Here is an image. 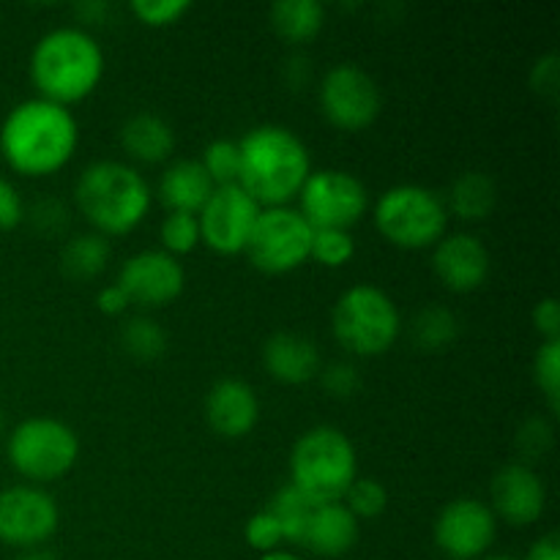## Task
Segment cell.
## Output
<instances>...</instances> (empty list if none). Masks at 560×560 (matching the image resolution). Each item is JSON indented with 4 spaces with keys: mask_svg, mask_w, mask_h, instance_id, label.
<instances>
[{
    "mask_svg": "<svg viewBox=\"0 0 560 560\" xmlns=\"http://www.w3.org/2000/svg\"><path fill=\"white\" fill-rule=\"evenodd\" d=\"M104 74L102 44L77 25L44 33L31 52V77L44 98L69 104L88 96Z\"/></svg>",
    "mask_w": 560,
    "mask_h": 560,
    "instance_id": "cell-3",
    "label": "cell"
},
{
    "mask_svg": "<svg viewBox=\"0 0 560 560\" xmlns=\"http://www.w3.org/2000/svg\"><path fill=\"white\" fill-rule=\"evenodd\" d=\"M31 219H33V228H38L42 233H60V230L66 228V222H69V213H66L63 202L60 200H55V197H44V200H38L36 206H33Z\"/></svg>",
    "mask_w": 560,
    "mask_h": 560,
    "instance_id": "cell-39",
    "label": "cell"
},
{
    "mask_svg": "<svg viewBox=\"0 0 560 560\" xmlns=\"http://www.w3.org/2000/svg\"><path fill=\"white\" fill-rule=\"evenodd\" d=\"M202 241L200 235V219L197 213L186 211H170L167 219L162 222V244L164 252L170 255H184L191 252Z\"/></svg>",
    "mask_w": 560,
    "mask_h": 560,
    "instance_id": "cell-30",
    "label": "cell"
},
{
    "mask_svg": "<svg viewBox=\"0 0 560 560\" xmlns=\"http://www.w3.org/2000/svg\"><path fill=\"white\" fill-rule=\"evenodd\" d=\"M206 419L222 438H244L260 419V399L241 377H224L206 394Z\"/></svg>",
    "mask_w": 560,
    "mask_h": 560,
    "instance_id": "cell-18",
    "label": "cell"
},
{
    "mask_svg": "<svg viewBox=\"0 0 560 560\" xmlns=\"http://www.w3.org/2000/svg\"><path fill=\"white\" fill-rule=\"evenodd\" d=\"M534 326L536 331L545 334V342L547 339H560V306L556 295H547L541 299L539 304L534 306Z\"/></svg>",
    "mask_w": 560,
    "mask_h": 560,
    "instance_id": "cell-41",
    "label": "cell"
},
{
    "mask_svg": "<svg viewBox=\"0 0 560 560\" xmlns=\"http://www.w3.org/2000/svg\"><path fill=\"white\" fill-rule=\"evenodd\" d=\"M262 364L277 381L306 383L320 372V350L304 334L277 331L262 345Z\"/></svg>",
    "mask_w": 560,
    "mask_h": 560,
    "instance_id": "cell-20",
    "label": "cell"
},
{
    "mask_svg": "<svg viewBox=\"0 0 560 560\" xmlns=\"http://www.w3.org/2000/svg\"><path fill=\"white\" fill-rule=\"evenodd\" d=\"M312 230H350L366 211V186L348 170H315L299 191Z\"/></svg>",
    "mask_w": 560,
    "mask_h": 560,
    "instance_id": "cell-10",
    "label": "cell"
},
{
    "mask_svg": "<svg viewBox=\"0 0 560 560\" xmlns=\"http://www.w3.org/2000/svg\"><path fill=\"white\" fill-rule=\"evenodd\" d=\"M244 536H246V545H249L252 550L262 552V556H266V552L279 550V545H282V541H284L282 525L277 523V517H273V514L268 512V509H262V512L252 514L249 523H246Z\"/></svg>",
    "mask_w": 560,
    "mask_h": 560,
    "instance_id": "cell-34",
    "label": "cell"
},
{
    "mask_svg": "<svg viewBox=\"0 0 560 560\" xmlns=\"http://www.w3.org/2000/svg\"><path fill=\"white\" fill-rule=\"evenodd\" d=\"M534 375H536V383H539L541 394L547 397V402H550V410L552 413H558L560 402V339H547V342H541L539 353H536L534 359Z\"/></svg>",
    "mask_w": 560,
    "mask_h": 560,
    "instance_id": "cell-32",
    "label": "cell"
},
{
    "mask_svg": "<svg viewBox=\"0 0 560 560\" xmlns=\"http://www.w3.org/2000/svg\"><path fill=\"white\" fill-rule=\"evenodd\" d=\"M490 498L492 514L523 528L545 514L547 487L530 465L509 463L492 476Z\"/></svg>",
    "mask_w": 560,
    "mask_h": 560,
    "instance_id": "cell-16",
    "label": "cell"
},
{
    "mask_svg": "<svg viewBox=\"0 0 560 560\" xmlns=\"http://www.w3.org/2000/svg\"><path fill=\"white\" fill-rule=\"evenodd\" d=\"M359 541V520L348 512L342 501L315 503L306 523L301 547L323 558H337L350 552Z\"/></svg>",
    "mask_w": 560,
    "mask_h": 560,
    "instance_id": "cell-19",
    "label": "cell"
},
{
    "mask_svg": "<svg viewBox=\"0 0 560 560\" xmlns=\"http://www.w3.org/2000/svg\"><path fill=\"white\" fill-rule=\"evenodd\" d=\"M109 244L102 233H80L66 241L60 252V268L71 279H93L107 268Z\"/></svg>",
    "mask_w": 560,
    "mask_h": 560,
    "instance_id": "cell-25",
    "label": "cell"
},
{
    "mask_svg": "<svg viewBox=\"0 0 560 560\" xmlns=\"http://www.w3.org/2000/svg\"><path fill=\"white\" fill-rule=\"evenodd\" d=\"M5 452L22 476L33 481H52L74 468L80 457V438L63 421L33 416L14 427Z\"/></svg>",
    "mask_w": 560,
    "mask_h": 560,
    "instance_id": "cell-8",
    "label": "cell"
},
{
    "mask_svg": "<svg viewBox=\"0 0 560 560\" xmlns=\"http://www.w3.org/2000/svg\"><path fill=\"white\" fill-rule=\"evenodd\" d=\"M268 512L277 517V523L282 525L284 541H293V545H301V536H304L306 523H310V514L315 509V501L304 495V492L295 490L293 485L279 487L277 495L268 503Z\"/></svg>",
    "mask_w": 560,
    "mask_h": 560,
    "instance_id": "cell-27",
    "label": "cell"
},
{
    "mask_svg": "<svg viewBox=\"0 0 560 560\" xmlns=\"http://www.w3.org/2000/svg\"><path fill=\"white\" fill-rule=\"evenodd\" d=\"M120 142L129 151V156L140 162H162L173 153L175 131L162 115L142 109V113L129 115L120 126Z\"/></svg>",
    "mask_w": 560,
    "mask_h": 560,
    "instance_id": "cell-22",
    "label": "cell"
},
{
    "mask_svg": "<svg viewBox=\"0 0 560 560\" xmlns=\"http://www.w3.org/2000/svg\"><path fill=\"white\" fill-rule=\"evenodd\" d=\"M189 9V0H135L131 3L137 20L148 22V25H170Z\"/></svg>",
    "mask_w": 560,
    "mask_h": 560,
    "instance_id": "cell-36",
    "label": "cell"
},
{
    "mask_svg": "<svg viewBox=\"0 0 560 560\" xmlns=\"http://www.w3.org/2000/svg\"><path fill=\"white\" fill-rule=\"evenodd\" d=\"M525 560H560V536L547 534L539 541H534V547L528 550Z\"/></svg>",
    "mask_w": 560,
    "mask_h": 560,
    "instance_id": "cell-43",
    "label": "cell"
},
{
    "mask_svg": "<svg viewBox=\"0 0 560 560\" xmlns=\"http://www.w3.org/2000/svg\"><path fill=\"white\" fill-rule=\"evenodd\" d=\"M342 503L348 506V512L353 514L355 520L359 517L370 520L386 512L388 492L377 479H359V476H355L353 485H350L348 492H345Z\"/></svg>",
    "mask_w": 560,
    "mask_h": 560,
    "instance_id": "cell-31",
    "label": "cell"
},
{
    "mask_svg": "<svg viewBox=\"0 0 560 560\" xmlns=\"http://www.w3.org/2000/svg\"><path fill=\"white\" fill-rule=\"evenodd\" d=\"M495 534V514L476 498H457L446 503L435 520V545L452 560L485 558Z\"/></svg>",
    "mask_w": 560,
    "mask_h": 560,
    "instance_id": "cell-14",
    "label": "cell"
},
{
    "mask_svg": "<svg viewBox=\"0 0 560 560\" xmlns=\"http://www.w3.org/2000/svg\"><path fill=\"white\" fill-rule=\"evenodd\" d=\"M355 255V241L350 230H315L312 235V255L328 268H339Z\"/></svg>",
    "mask_w": 560,
    "mask_h": 560,
    "instance_id": "cell-33",
    "label": "cell"
},
{
    "mask_svg": "<svg viewBox=\"0 0 560 560\" xmlns=\"http://www.w3.org/2000/svg\"><path fill=\"white\" fill-rule=\"evenodd\" d=\"M16 560H58L52 556V552H47V550H38V547H31V550H25L22 552L20 558Z\"/></svg>",
    "mask_w": 560,
    "mask_h": 560,
    "instance_id": "cell-44",
    "label": "cell"
},
{
    "mask_svg": "<svg viewBox=\"0 0 560 560\" xmlns=\"http://www.w3.org/2000/svg\"><path fill=\"white\" fill-rule=\"evenodd\" d=\"M257 217H260V206L238 184L217 186L197 213L202 241L222 255H235V252L246 249Z\"/></svg>",
    "mask_w": 560,
    "mask_h": 560,
    "instance_id": "cell-12",
    "label": "cell"
},
{
    "mask_svg": "<svg viewBox=\"0 0 560 560\" xmlns=\"http://www.w3.org/2000/svg\"><path fill=\"white\" fill-rule=\"evenodd\" d=\"M432 268L457 293L476 290L490 273V252L470 233H446L432 249Z\"/></svg>",
    "mask_w": 560,
    "mask_h": 560,
    "instance_id": "cell-17",
    "label": "cell"
},
{
    "mask_svg": "<svg viewBox=\"0 0 560 560\" xmlns=\"http://www.w3.org/2000/svg\"><path fill=\"white\" fill-rule=\"evenodd\" d=\"M115 284L124 290L129 304L162 306L178 299L186 284V271L170 252L142 249L120 266Z\"/></svg>",
    "mask_w": 560,
    "mask_h": 560,
    "instance_id": "cell-15",
    "label": "cell"
},
{
    "mask_svg": "<svg viewBox=\"0 0 560 560\" xmlns=\"http://www.w3.org/2000/svg\"><path fill=\"white\" fill-rule=\"evenodd\" d=\"M381 88L355 63H339L320 82V107L339 129H364L381 113Z\"/></svg>",
    "mask_w": 560,
    "mask_h": 560,
    "instance_id": "cell-11",
    "label": "cell"
},
{
    "mask_svg": "<svg viewBox=\"0 0 560 560\" xmlns=\"http://www.w3.org/2000/svg\"><path fill=\"white\" fill-rule=\"evenodd\" d=\"M3 424H5V419H3V410H0V432H3Z\"/></svg>",
    "mask_w": 560,
    "mask_h": 560,
    "instance_id": "cell-47",
    "label": "cell"
},
{
    "mask_svg": "<svg viewBox=\"0 0 560 560\" xmlns=\"http://www.w3.org/2000/svg\"><path fill=\"white\" fill-rule=\"evenodd\" d=\"M260 560H301L299 556H293V552H284V550H273V552H266Z\"/></svg>",
    "mask_w": 560,
    "mask_h": 560,
    "instance_id": "cell-45",
    "label": "cell"
},
{
    "mask_svg": "<svg viewBox=\"0 0 560 560\" xmlns=\"http://www.w3.org/2000/svg\"><path fill=\"white\" fill-rule=\"evenodd\" d=\"M200 164L206 167V173L211 175L213 186L238 184V170H241L238 142H233V140L208 142L206 151H202Z\"/></svg>",
    "mask_w": 560,
    "mask_h": 560,
    "instance_id": "cell-29",
    "label": "cell"
},
{
    "mask_svg": "<svg viewBox=\"0 0 560 560\" xmlns=\"http://www.w3.org/2000/svg\"><path fill=\"white\" fill-rule=\"evenodd\" d=\"M552 424L541 416H530L520 424L517 430V452L523 454L525 459H536V457H545L547 448L552 446Z\"/></svg>",
    "mask_w": 560,
    "mask_h": 560,
    "instance_id": "cell-35",
    "label": "cell"
},
{
    "mask_svg": "<svg viewBox=\"0 0 560 560\" xmlns=\"http://www.w3.org/2000/svg\"><path fill=\"white\" fill-rule=\"evenodd\" d=\"M558 85H560V58L556 52H550L545 55V58L536 60L534 69H530V88H534L536 93H541V96L556 98Z\"/></svg>",
    "mask_w": 560,
    "mask_h": 560,
    "instance_id": "cell-38",
    "label": "cell"
},
{
    "mask_svg": "<svg viewBox=\"0 0 560 560\" xmlns=\"http://www.w3.org/2000/svg\"><path fill=\"white\" fill-rule=\"evenodd\" d=\"M120 345L131 359L153 361L167 350V331L148 315H135L120 328Z\"/></svg>",
    "mask_w": 560,
    "mask_h": 560,
    "instance_id": "cell-28",
    "label": "cell"
},
{
    "mask_svg": "<svg viewBox=\"0 0 560 560\" xmlns=\"http://www.w3.org/2000/svg\"><path fill=\"white\" fill-rule=\"evenodd\" d=\"M238 186H244L260 208L288 206L312 173L304 140L288 126H255L238 142Z\"/></svg>",
    "mask_w": 560,
    "mask_h": 560,
    "instance_id": "cell-2",
    "label": "cell"
},
{
    "mask_svg": "<svg viewBox=\"0 0 560 560\" xmlns=\"http://www.w3.org/2000/svg\"><path fill=\"white\" fill-rule=\"evenodd\" d=\"M481 560H520V558H514V556H506V552H495V556H485Z\"/></svg>",
    "mask_w": 560,
    "mask_h": 560,
    "instance_id": "cell-46",
    "label": "cell"
},
{
    "mask_svg": "<svg viewBox=\"0 0 560 560\" xmlns=\"http://www.w3.org/2000/svg\"><path fill=\"white\" fill-rule=\"evenodd\" d=\"M410 337H413L416 348L438 353V350L448 348V345L459 337V320L452 310H446V306L430 304L413 315Z\"/></svg>",
    "mask_w": 560,
    "mask_h": 560,
    "instance_id": "cell-26",
    "label": "cell"
},
{
    "mask_svg": "<svg viewBox=\"0 0 560 560\" xmlns=\"http://www.w3.org/2000/svg\"><path fill=\"white\" fill-rule=\"evenodd\" d=\"M359 476L355 448L337 427H312L290 452V485L315 503L342 501Z\"/></svg>",
    "mask_w": 560,
    "mask_h": 560,
    "instance_id": "cell-5",
    "label": "cell"
},
{
    "mask_svg": "<svg viewBox=\"0 0 560 560\" xmlns=\"http://www.w3.org/2000/svg\"><path fill=\"white\" fill-rule=\"evenodd\" d=\"M375 224L402 249L435 246L446 235L448 208L438 191L419 184H397L375 202Z\"/></svg>",
    "mask_w": 560,
    "mask_h": 560,
    "instance_id": "cell-7",
    "label": "cell"
},
{
    "mask_svg": "<svg viewBox=\"0 0 560 560\" xmlns=\"http://www.w3.org/2000/svg\"><path fill=\"white\" fill-rule=\"evenodd\" d=\"M323 372V386H326V392L331 394V397H353L355 392H359L361 386V375L359 370H355L350 361H334V364H328Z\"/></svg>",
    "mask_w": 560,
    "mask_h": 560,
    "instance_id": "cell-37",
    "label": "cell"
},
{
    "mask_svg": "<svg viewBox=\"0 0 560 560\" xmlns=\"http://www.w3.org/2000/svg\"><path fill=\"white\" fill-rule=\"evenodd\" d=\"M213 189L217 186H213L211 175L197 159H178L164 170L162 180H159V197L164 206L186 213H200Z\"/></svg>",
    "mask_w": 560,
    "mask_h": 560,
    "instance_id": "cell-21",
    "label": "cell"
},
{
    "mask_svg": "<svg viewBox=\"0 0 560 560\" xmlns=\"http://www.w3.org/2000/svg\"><path fill=\"white\" fill-rule=\"evenodd\" d=\"M25 217V206H22L20 191L14 189L11 180L0 175V230H11L22 222Z\"/></svg>",
    "mask_w": 560,
    "mask_h": 560,
    "instance_id": "cell-40",
    "label": "cell"
},
{
    "mask_svg": "<svg viewBox=\"0 0 560 560\" xmlns=\"http://www.w3.org/2000/svg\"><path fill=\"white\" fill-rule=\"evenodd\" d=\"M448 206L459 219H468V222L487 219L498 206L495 180L481 170H468V173L457 175L452 191H448Z\"/></svg>",
    "mask_w": 560,
    "mask_h": 560,
    "instance_id": "cell-23",
    "label": "cell"
},
{
    "mask_svg": "<svg viewBox=\"0 0 560 560\" xmlns=\"http://www.w3.org/2000/svg\"><path fill=\"white\" fill-rule=\"evenodd\" d=\"M58 503L42 487L16 485L0 490V541L11 547H38L58 530Z\"/></svg>",
    "mask_w": 560,
    "mask_h": 560,
    "instance_id": "cell-13",
    "label": "cell"
},
{
    "mask_svg": "<svg viewBox=\"0 0 560 560\" xmlns=\"http://www.w3.org/2000/svg\"><path fill=\"white\" fill-rule=\"evenodd\" d=\"M331 326L345 350L355 355H381L399 337L402 317L386 290L361 282L339 295L331 312Z\"/></svg>",
    "mask_w": 560,
    "mask_h": 560,
    "instance_id": "cell-6",
    "label": "cell"
},
{
    "mask_svg": "<svg viewBox=\"0 0 560 560\" xmlns=\"http://www.w3.org/2000/svg\"><path fill=\"white\" fill-rule=\"evenodd\" d=\"M268 14H271L273 31L282 33L290 42H306L317 36L326 22V9L317 0H277Z\"/></svg>",
    "mask_w": 560,
    "mask_h": 560,
    "instance_id": "cell-24",
    "label": "cell"
},
{
    "mask_svg": "<svg viewBox=\"0 0 560 560\" xmlns=\"http://www.w3.org/2000/svg\"><path fill=\"white\" fill-rule=\"evenodd\" d=\"M80 126L66 104L52 98H25L0 126V151L5 162L27 175L60 170L74 153Z\"/></svg>",
    "mask_w": 560,
    "mask_h": 560,
    "instance_id": "cell-1",
    "label": "cell"
},
{
    "mask_svg": "<svg viewBox=\"0 0 560 560\" xmlns=\"http://www.w3.org/2000/svg\"><path fill=\"white\" fill-rule=\"evenodd\" d=\"M98 310L107 312V315H124V310L129 306V299L124 295V290L118 284H107V288L98 290L96 295Z\"/></svg>",
    "mask_w": 560,
    "mask_h": 560,
    "instance_id": "cell-42",
    "label": "cell"
},
{
    "mask_svg": "<svg viewBox=\"0 0 560 560\" xmlns=\"http://www.w3.org/2000/svg\"><path fill=\"white\" fill-rule=\"evenodd\" d=\"M82 217L109 235L129 233L151 208V189L140 170L118 159H98L88 164L74 186Z\"/></svg>",
    "mask_w": 560,
    "mask_h": 560,
    "instance_id": "cell-4",
    "label": "cell"
},
{
    "mask_svg": "<svg viewBox=\"0 0 560 560\" xmlns=\"http://www.w3.org/2000/svg\"><path fill=\"white\" fill-rule=\"evenodd\" d=\"M312 235H315V230L299 208H260V217L252 228L244 252L260 271L284 273L310 260Z\"/></svg>",
    "mask_w": 560,
    "mask_h": 560,
    "instance_id": "cell-9",
    "label": "cell"
}]
</instances>
